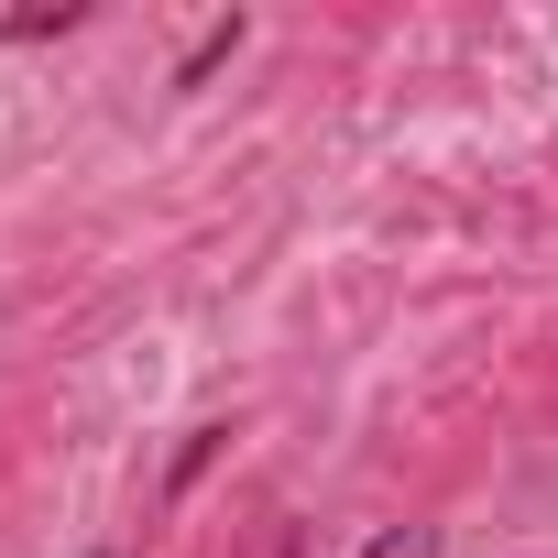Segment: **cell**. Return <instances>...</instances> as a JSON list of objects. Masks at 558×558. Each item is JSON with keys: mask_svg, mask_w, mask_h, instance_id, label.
<instances>
[{"mask_svg": "<svg viewBox=\"0 0 558 558\" xmlns=\"http://www.w3.org/2000/svg\"><path fill=\"white\" fill-rule=\"evenodd\" d=\"M241 34H252V23H241V12H230V23H208V34H197V45H186V66H175V88H197V77H208V66H219V56H230V45H241Z\"/></svg>", "mask_w": 558, "mask_h": 558, "instance_id": "1", "label": "cell"}, {"mask_svg": "<svg viewBox=\"0 0 558 558\" xmlns=\"http://www.w3.org/2000/svg\"><path fill=\"white\" fill-rule=\"evenodd\" d=\"M88 12H77V0H56V12H12V45H45V34H77Z\"/></svg>", "mask_w": 558, "mask_h": 558, "instance_id": "2", "label": "cell"}, {"mask_svg": "<svg viewBox=\"0 0 558 558\" xmlns=\"http://www.w3.org/2000/svg\"><path fill=\"white\" fill-rule=\"evenodd\" d=\"M219 438H230V427H197V438H186V449H175V493H186V482H197V471H208V449H219Z\"/></svg>", "mask_w": 558, "mask_h": 558, "instance_id": "3", "label": "cell"}, {"mask_svg": "<svg viewBox=\"0 0 558 558\" xmlns=\"http://www.w3.org/2000/svg\"><path fill=\"white\" fill-rule=\"evenodd\" d=\"M362 558H427V536H416V525H395V536H373Z\"/></svg>", "mask_w": 558, "mask_h": 558, "instance_id": "4", "label": "cell"}]
</instances>
